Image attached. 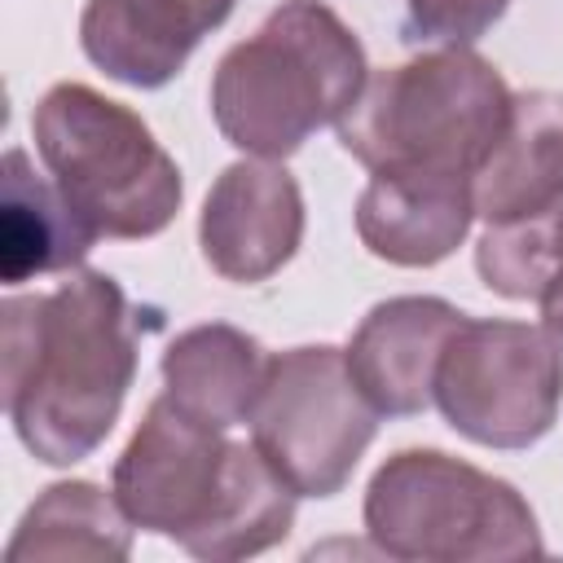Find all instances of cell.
<instances>
[{
  "label": "cell",
  "instance_id": "52a82bcc",
  "mask_svg": "<svg viewBox=\"0 0 563 563\" xmlns=\"http://www.w3.org/2000/svg\"><path fill=\"white\" fill-rule=\"evenodd\" d=\"M431 405L471 444L528 449L559 418L563 347L545 325L466 317L444 343Z\"/></svg>",
  "mask_w": 563,
  "mask_h": 563
},
{
  "label": "cell",
  "instance_id": "5bb4252c",
  "mask_svg": "<svg viewBox=\"0 0 563 563\" xmlns=\"http://www.w3.org/2000/svg\"><path fill=\"white\" fill-rule=\"evenodd\" d=\"M0 277L4 286H22L44 273H75L92 242L101 238L75 202L57 189V180L35 176V163L22 145L4 150L0 167Z\"/></svg>",
  "mask_w": 563,
  "mask_h": 563
},
{
  "label": "cell",
  "instance_id": "277c9868",
  "mask_svg": "<svg viewBox=\"0 0 563 563\" xmlns=\"http://www.w3.org/2000/svg\"><path fill=\"white\" fill-rule=\"evenodd\" d=\"M365 537L405 563H519L545 541L528 497L444 449L391 453L365 488Z\"/></svg>",
  "mask_w": 563,
  "mask_h": 563
},
{
  "label": "cell",
  "instance_id": "ba28073f",
  "mask_svg": "<svg viewBox=\"0 0 563 563\" xmlns=\"http://www.w3.org/2000/svg\"><path fill=\"white\" fill-rule=\"evenodd\" d=\"M229 444L220 427L185 413L163 391L145 405V418L114 457L110 488L136 528L185 545L220 497Z\"/></svg>",
  "mask_w": 563,
  "mask_h": 563
},
{
  "label": "cell",
  "instance_id": "7c38bea8",
  "mask_svg": "<svg viewBox=\"0 0 563 563\" xmlns=\"http://www.w3.org/2000/svg\"><path fill=\"white\" fill-rule=\"evenodd\" d=\"M475 220L471 176L391 167L374 172L356 198V238L369 255L400 268H431L449 260Z\"/></svg>",
  "mask_w": 563,
  "mask_h": 563
},
{
  "label": "cell",
  "instance_id": "7a4b0ae2",
  "mask_svg": "<svg viewBox=\"0 0 563 563\" xmlns=\"http://www.w3.org/2000/svg\"><path fill=\"white\" fill-rule=\"evenodd\" d=\"M365 79V48L325 0H282L216 62L211 119L233 150L282 163L339 123Z\"/></svg>",
  "mask_w": 563,
  "mask_h": 563
},
{
  "label": "cell",
  "instance_id": "ffe728a7",
  "mask_svg": "<svg viewBox=\"0 0 563 563\" xmlns=\"http://www.w3.org/2000/svg\"><path fill=\"white\" fill-rule=\"evenodd\" d=\"M537 303H541V325H545V334L563 347V277H559Z\"/></svg>",
  "mask_w": 563,
  "mask_h": 563
},
{
  "label": "cell",
  "instance_id": "8fae6325",
  "mask_svg": "<svg viewBox=\"0 0 563 563\" xmlns=\"http://www.w3.org/2000/svg\"><path fill=\"white\" fill-rule=\"evenodd\" d=\"M238 0H88L79 13L84 57L128 88L172 84L202 35L229 22Z\"/></svg>",
  "mask_w": 563,
  "mask_h": 563
},
{
  "label": "cell",
  "instance_id": "5b68a950",
  "mask_svg": "<svg viewBox=\"0 0 563 563\" xmlns=\"http://www.w3.org/2000/svg\"><path fill=\"white\" fill-rule=\"evenodd\" d=\"M31 136L57 189L101 238L141 242L176 220L180 167L123 101L88 84H53L35 101Z\"/></svg>",
  "mask_w": 563,
  "mask_h": 563
},
{
  "label": "cell",
  "instance_id": "2e32d148",
  "mask_svg": "<svg viewBox=\"0 0 563 563\" xmlns=\"http://www.w3.org/2000/svg\"><path fill=\"white\" fill-rule=\"evenodd\" d=\"M136 523L119 506L114 488L106 493L92 479H62L48 484L18 519L4 559L35 563V559H70V563H123L132 554Z\"/></svg>",
  "mask_w": 563,
  "mask_h": 563
},
{
  "label": "cell",
  "instance_id": "4fadbf2b",
  "mask_svg": "<svg viewBox=\"0 0 563 563\" xmlns=\"http://www.w3.org/2000/svg\"><path fill=\"white\" fill-rule=\"evenodd\" d=\"M471 198L488 224L563 202V92L528 88L510 97L497 141L471 172Z\"/></svg>",
  "mask_w": 563,
  "mask_h": 563
},
{
  "label": "cell",
  "instance_id": "30bf717a",
  "mask_svg": "<svg viewBox=\"0 0 563 563\" xmlns=\"http://www.w3.org/2000/svg\"><path fill=\"white\" fill-rule=\"evenodd\" d=\"M462 321L466 312L440 295H396L374 303L343 347L352 383L387 418L422 413L435 396L444 343Z\"/></svg>",
  "mask_w": 563,
  "mask_h": 563
},
{
  "label": "cell",
  "instance_id": "3957f363",
  "mask_svg": "<svg viewBox=\"0 0 563 563\" xmlns=\"http://www.w3.org/2000/svg\"><path fill=\"white\" fill-rule=\"evenodd\" d=\"M510 97L488 57L444 44L374 70L334 132L369 172L418 167L471 176L506 123Z\"/></svg>",
  "mask_w": 563,
  "mask_h": 563
},
{
  "label": "cell",
  "instance_id": "9c48e42d",
  "mask_svg": "<svg viewBox=\"0 0 563 563\" xmlns=\"http://www.w3.org/2000/svg\"><path fill=\"white\" fill-rule=\"evenodd\" d=\"M303 220V189L282 163L238 158L211 180L202 198L198 246L211 273L238 286H255L295 260Z\"/></svg>",
  "mask_w": 563,
  "mask_h": 563
},
{
  "label": "cell",
  "instance_id": "9a60e30c",
  "mask_svg": "<svg viewBox=\"0 0 563 563\" xmlns=\"http://www.w3.org/2000/svg\"><path fill=\"white\" fill-rule=\"evenodd\" d=\"M264 347L229 325V321H207L180 330L167 352H163V391L194 418L229 431L251 418V405L264 383Z\"/></svg>",
  "mask_w": 563,
  "mask_h": 563
},
{
  "label": "cell",
  "instance_id": "8992f818",
  "mask_svg": "<svg viewBox=\"0 0 563 563\" xmlns=\"http://www.w3.org/2000/svg\"><path fill=\"white\" fill-rule=\"evenodd\" d=\"M378 409L347 374L343 347L273 352L251 405V444L299 497H334L365 457Z\"/></svg>",
  "mask_w": 563,
  "mask_h": 563
},
{
  "label": "cell",
  "instance_id": "e0dca14e",
  "mask_svg": "<svg viewBox=\"0 0 563 563\" xmlns=\"http://www.w3.org/2000/svg\"><path fill=\"white\" fill-rule=\"evenodd\" d=\"M295 501L299 493L264 462V453L246 440H233L220 497L180 550H189L194 559H211V563L264 554L277 541H286L295 523Z\"/></svg>",
  "mask_w": 563,
  "mask_h": 563
},
{
  "label": "cell",
  "instance_id": "d6986e66",
  "mask_svg": "<svg viewBox=\"0 0 563 563\" xmlns=\"http://www.w3.org/2000/svg\"><path fill=\"white\" fill-rule=\"evenodd\" d=\"M506 9L510 0H405V40L471 48Z\"/></svg>",
  "mask_w": 563,
  "mask_h": 563
},
{
  "label": "cell",
  "instance_id": "ac0fdd59",
  "mask_svg": "<svg viewBox=\"0 0 563 563\" xmlns=\"http://www.w3.org/2000/svg\"><path fill=\"white\" fill-rule=\"evenodd\" d=\"M475 273L501 299H541L563 277V202L488 224L475 246Z\"/></svg>",
  "mask_w": 563,
  "mask_h": 563
},
{
  "label": "cell",
  "instance_id": "6da1fadb",
  "mask_svg": "<svg viewBox=\"0 0 563 563\" xmlns=\"http://www.w3.org/2000/svg\"><path fill=\"white\" fill-rule=\"evenodd\" d=\"M0 347L4 413L22 449L44 466L92 457L136 378V325L123 286L101 268H75L53 290L9 295Z\"/></svg>",
  "mask_w": 563,
  "mask_h": 563
}]
</instances>
